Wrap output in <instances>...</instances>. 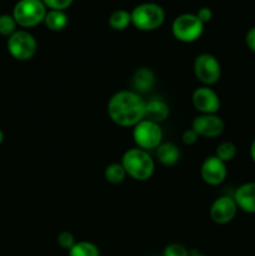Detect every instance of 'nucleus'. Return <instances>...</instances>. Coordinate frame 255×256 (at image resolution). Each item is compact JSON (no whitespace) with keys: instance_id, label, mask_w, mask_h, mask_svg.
Wrapping results in <instances>:
<instances>
[{"instance_id":"obj_1","label":"nucleus","mask_w":255,"mask_h":256,"mask_svg":"<svg viewBox=\"0 0 255 256\" xmlns=\"http://www.w3.org/2000/svg\"><path fill=\"white\" fill-rule=\"evenodd\" d=\"M145 102L140 94L132 90H122L110 98L108 114L119 126H135L144 119Z\"/></svg>"},{"instance_id":"obj_2","label":"nucleus","mask_w":255,"mask_h":256,"mask_svg":"<svg viewBox=\"0 0 255 256\" xmlns=\"http://www.w3.org/2000/svg\"><path fill=\"white\" fill-rule=\"evenodd\" d=\"M122 165L124 166L128 176L138 182L150 179L155 170V162L149 152L139 148L128 150L122 155Z\"/></svg>"},{"instance_id":"obj_3","label":"nucleus","mask_w":255,"mask_h":256,"mask_svg":"<svg viewBox=\"0 0 255 256\" xmlns=\"http://www.w3.org/2000/svg\"><path fill=\"white\" fill-rule=\"evenodd\" d=\"M132 15V24L142 32H152L162 25L165 20V12L156 2H142L135 6Z\"/></svg>"},{"instance_id":"obj_4","label":"nucleus","mask_w":255,"mask_h":256,"mask_svg":"<svg viewBox=\"0 0 255 256\" xmlns=\"http://www.w3.org/2000/svg\"><path fill=\"white\" fill-rule=\"evenodd\" d=\"M46 12L42 0H19L12 9V16L19 26L34 28L44 22Z\"/></svg>"},{"instance_id":"obj_5","label":"nucleus","mask_w":255,"mask_h":256,"mask_svg":"<svg viewBox=\"0 0 255 256\" xmlns=\"http://www.w3.org/2000/svg\"><path fill=\"white\" fill-rule=\"evenodd\" d=\"M204 32V24L195 14L179 15L172 24V32L174 38L182 42H192L199 39Z\"/></svg>"},{"instance_id":"obj_6","label":"nucleus","mask_w":255,"mask_h":256,"mask_svg":"<svg viewBox=\"0 0 255 256\" xmlns=\"http://www.w3.org/2000/svg\"><path fill=\"white\" fill-rule=\"evenodd\" d=\"M6 48L9 54L19 62H26L32 59L38 50V42L35 38L26 30H16L8 38Z\"/></svg>"},{"instance_id":"obj_7","label":"nucleus","mask_w":255,"mask_h":256,"mask_svg":"<svg viewBox=\"0 0 255 256\" xmlns=\"http://www.w3.org/2000/svg\"><path fill=\"white\" fill-rule=\"evenodd\" d=\"M132 139L139 149L146 150V152L156 149L162 144V130L160 128V124L142 119L134 126Z\"/></svg>"},{"instance_id":"obj_8","label":"nucleus","mask_w":255,"mask_h":256,"mask_svg":"<svg viewBox=\"0 0 255 256\" xmlns=\"http://www.w3.org/2000/svg\"><path fill=\"white\" fill-rule=\"evenodd\" d=\"M192 69H194L195 76L200 82L204 84V86L216 84L222 76V66H220L219 60L214 55L208 54V52L200 54L195 58Z\"/></svg>"},{"instance_id":"obj_9","label":"nucleus","mask_w":255,"mask_h":256,"mask_svg":"<svg viewBox=\"0 0 255 256\" xmlns=\"http://www.w3.org/2000/svg\"><path fill=\"white\" fill-rule=\"evenodd\" d=\"M192 129L198 134V136L218 138L224 132L225 124L216 114H202L195 118L192 122Z\"/></svg>"},{"instance_id":"obj_10","label":"nucleus","mask_w":255,"mask_h":256,"mask_svg":"<svg viewBox=\"0 0 255 256\" xmlns=\"http://www.w3.org/2000/svg\"><path fill=\"white\" fill-rule=\"evenodd\" d=\"M192 105L202 114H216L220 109V98L214 89L200 86L194 90L192 96Z\"/></svg>"},{"instance_id":"obj_11","label":"nucleus","mask_w":255,"mask_h":256,"mask_svg":"<svg viewBox=\"0 0 255 256\" xmlns=\"http://www.w3.org/2000/svg\"><path fill=\"white\" fill-rule=\"evenodd\" d=\"M200 174H202V180L206 184L212 185V186L220 185L226 179V164L215 155L214 156H209L202 162Z\"/></svg>"},{"instance_id":"obj_12","label":"nucleus","mask_w":255,"mask_h":256,"mask_svg":"<svg viewBox=\"0 0 255 256\" xmlns=\"http://www.w3.org/2000/svg\"><path fill=\"white\" fill-rule=\"evenodd\" d=\"M238 212V205L234 198L220 196L215 200L210 208V218L216 224L224 225L232 222Z\"/></svg>"},{"instance_id":"obj_13","label":"nucleus","mask_w":255,"mask_h":256,"mask_svg":"<svg viewBox=\"0 0 255 256\" xmlns=\"http://www.w3.org/2000/svg\"><path fill=\"white\" fill-rule=\"evenodd\" d=\"M232 198L236 202L238 209L248 214H255V182L240 185Z\"/></svg>"},{"instance_id":"obj_14","label":"nucleus","mask_w":255,"mask_h":256,"mask_svg":"<svg viewBox=\"0 0 255 256\" xmlns=\"http://www.w3.org/2000/svg\"><path fill=\"white\" fill-rule=\"evenodd\" d=\"M169 114V106L162 100L152 99L150 102H145L144 119L160 124V122H165L168 119Z\"/></svg>"},{"instance_id":"obj_15","label":"nucleus","mask_w":255,"mask_h":256,"mask_svg":"<svg viewBox=\"0 0 255 256\" xmlns=\"http://www.w3.org/2000/svg\"><path fill=\"white\" fill-rule=\"evenodd\" d=\"M132 86L136 90V92H149L155 82V75L152 69L149 68H140L132 75Z\"/></svg>"},{"instance_id":"obj_16","label":"nucleus","mask_w":255,"mask_h":256,"mask_svg":"<svg viewBox=\"0 0 255 256\" xmlns=\"http://www.w3.org/2000/svg\"><path fill=\"white\" fill-rule=\"evenodd\" d=\"M156 158L160 164L170 166L176 164L178 160L180 159V150L172 142H162L156 148Z\"/></svg>"},{"instance_id":"obj_17","label":"nucleus","mask_w":255,"mask_h":256,"mask_svg":"<svg viewBox=\"0 0 255 256\" xmlns=\"http://www.w3.org/2000/svg\"><path fill=\"white\" fill-rule=\"evenodd\" d=\"M44 22L48 26V29H50L52 32H62L69 24V18L65 14V12L49 10L46 15H45Z\"/></svg>"},{"instance_id":"obj_18","label":"nucleus","mask_w":255,"mask_h":256,"mask_svg":"<svg viewBox=\"0 0 255 256\" xmlns=\"http://www.w3.org/2000/svg\"><path fill=\"white\" fill-rule=\"evenodd\" d=\"M108 22H109L112 29L124 30L132 24V15H130V12H126L124 9H118L110 14Z\"/></svg>"},{"instance_id":"obj_19","label":"nucleus","mask_w":255,"mask_h":256,"mask_svg":"<svg viewBox=\"0 0 255 256\" xmlns=\"http://www.w3.org/2000/svg\"><path fill=\"white\" fill-rule=\"evenodd\" d=\"M104 176L105 180L110 184H120L126 178V172H125L122 162H112L105 168Z\"/></svg>"},{"instance_id":"obj_20","label":"nucleus","mask_w":255,"mask_h":256,"mask_svg":"<svg viewBox=\"0 0 255 256\" xmlns=\"http://www.w3.org/2000/svg\"><path fill=\"white\" fill-rule=\"evenodd\" d=\"M69 256H100V252L95 244L90 242H78L69 250Z\"/></svg>"},{"instance_id":"obj_21","label":"nucleus","mask_w":255,"mask_h":256,"mask_svg":"<svg viewBox=\"0 0 255 256\" xmlns=\"http://www.w3.org/2000/svg\"><path fill=\"white\" fill-rule=\"evenodd\" d=\"M215 156L219 158L222 162L226 164L228 162H232L236 156V146L232 142H220L216 148V152H215Z\"/></svg>"},{"instance_id":"obj_22","label":"nucleus","mask_w":255,"mask_h":256,"mask_svg":"<svg viewBox=\"0 0 255 256\" xmlns=\"http://www.w3.org/2000/svg\"><path fill=\"white\" fill-rule=\"evenodd\" d=\"M16 22H15L14 16L9 14H2L0 15V35L2 36H8L14 34L16 32Z\"/></svg>"},{"instance_id":"obj_23","label":"nucleus","mask_w":255,"mask_h":256,"mask_svg":"<svg viewBox=\"0 0 255 256\" xmlns=\"http://www.w3.org/2000/svg\"><path fill=\"white\" fill-rule=\"evenodd\" d=\"M46 9L49 10H60V12H65L68 8L72 6L74 0H42Z\"/></svg>"},{"instance_id":"obj_24","label":"nucleus","mask_w":255,"mask_h":256,"mask_svg":"<svg viewBox=\"0 0 255 256\" xmlns=\"http://www.w3.org/2000/svg\"><path fill=\"white\" fill-rule=\"evenodd\" d=\"M56 240L59 246L65 250H70L75 244H76L74 235H72L70 232H62L59 235H58Z\"/></svg>"},{"instance_id":"obj_25","label":"nucleus","mask_w":255,"mask_h":256,"mask_svg":"<svg viewBox=\"0 0 255 256\" xmlns=\"http://www.w3.org/2000/svg\"><path fill=\"white\" fill-rule=\"evenodd\" d=\"M162 256H190V254L184 245L174 242V244H170L165 248Z\"/></svg>"},{"instance_id":"obj_26","label":"nucleus","mask_w":255,"mask_h":256,"mask_svg":"<svg viewBox=\"0 0 255 256\" xmlns=\"http://www.w3.org/2000/svg\"><path fill=\"white\" fill-rule=\"evenodd\" d=\"M198 16V19L200 20V22H202V24H206V22H209L210 20L212 19V12L210 8L208 6H202L200 8L199 10H198V12L195 14Z\"/></svg>"},{"instance_id":"obj_27","label":"nucleus","mask_w":255,"mask_h":256,"mask_svg":"<svg viewBox=\"0 0 255 256\" xmlns=\"http://www.w3.org/2000/svg\"><path fill=\"white\" fill-rule=\"evenodd\" d=\"M198 134L192 129H188L182 132V140L185 145H194L198 142Z\"/></svg>"},{"instance_id":"obj_28","label":"nucleus","mask_w":255,"mask_h":256,"mask_svg":"<svg viewBox=\"0 0 255 256\" xmlns=\"http://www.w3.org/2000/svg\"><path fill=\"white\" fill-rule=\"evenodd\" d=\"M245 42H246L248 48H249L252 52H255V26L252 28V29L246 32Z\"/></svg>"},{"instance_id":"obj_29","label":"nucleus","mask_w":255,"mask_h":256,"mask_svg":"<svg viewBox=\"0 0 255 256\" xmlns=\"http://www.w3.org/2000/svg\"><path fill=\"white\" fill-rule=\"evenodd\" d=\"M250 156H252V160L255 162V139L252 140V145H250Z\"/></svg>"},{"instance_id":"obj_30","label":"nucleus","mask_w":255,"mask_h":256,"mask_svg":"<svg viewBox=\"0 0 255 256\" xmlns=\"http://www.w3.org/2000/svg\"><path fill=\"white\" fill-rule=\"evenodd\" d=\"M4 138H5L4 132H2V130L0 129V145H2V142H4Z\"/></svg>"},{"instance_id":"obj_31","label":"nucleus","mask_w":255,"mask_h":256,"mask_svg":"<svg viewBox=\"0 0 255 256\" xmlns=\"http://www.w3.org/2000/svg\"><path fill=\"white\" fill-rule=\"evenodd\" d=\"M194 256H205V255H199V254H198V255H194Z\"/></svg>"}]
</instances>
